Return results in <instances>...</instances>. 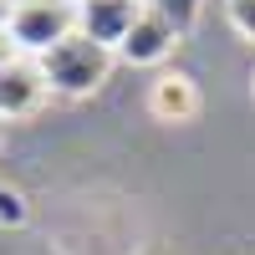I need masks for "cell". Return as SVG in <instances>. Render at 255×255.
I'll return each instance as SVG.
<instances>
[{"label":"cell","mask_w":255,"mask_h":255,"mask_svg":"<svg viewBox=\"0 0 255 255\" xmlns=\"http://www.w3.org/2000/svg\"><path fill=\"white\" fill-rule=\"evenodd\" d=\"M41 67V82H46V92H61V97H92L102 82L113 72V51L87 41L82 31H72L67 41H56L46 56H36Z\"/></svg>","instance_id":"cell-1"},{"label":"cell","mask_w":255,"mask_h":255,"mask_svg":"<svg viewBox=\"0 0 255 255\" xmlns=\"http://www.w3.org/2000/svg\"><path fill=\"white\" fill-rule=\"evenodd\" d=\"M5 31L20 56H46L56 41H67L77 31V5H67V0H15Z\"/></svg>","instance_id":"cell-2"},{"label":"cell","mask_w":255,"mask_h":255,"mask_svg":"<svg viewBox=\"0 0 255 255\" xmlns=\"http://www.w3.org/2000/svg\"><path fill=\"white\" fill-rule=\"evenodd\" d=\"M138 15H143V0H82L77 5V31L118 56V46L128 41Z\"/></svg>","instance_id":"cell-3"},{"label":"cell","mask_w":255,"mask_h":255,"mask_svg":"<svg viewBox=\"0 0 255 255\" xmlns=\"http://www.w3.org/2000/svg\"><path fill=\"white\" fill-rule=\"evenodd\" d=\"M179 41H184V36L168 26L158 10H148V5H143V15L133 20V31H128V41L118 46V56L128 61V67H163V61L174 56Z\"/></svg>","instance_id":"cell-4"},{"label":"cell","mask_w":255,"mask_h":255,"mask_svg":"<svg viewBox=\"0 0 255 255\" xmlns=\"http://www.w3.org/2000/svg\"><path fill=\"white\" fill-rule=\"evenodd\" d=\"M148 113L158 123H194L199 118V87L189 72H158L148 82Z\"/></svg>","instance_id":"cell-5"},{"label":"cell","mask_w":255,"mask_h":255,"mask_svg":"<svg viewBox=\"0 0 255 255\" xmlns=\"http://www.w3.org/2000/svg\"><path fill=\"white\" fill-rule=\"evenodd\" d=\"M41 102H46V82H41V67L36 61H10L5 72H0V118H31Z\"/></svg>","instance_id":"cell-6"},{"label":"cell","mask_w":255,"mask_h":255,"mask_svg":"<svg viewBox=\"0 0 255 255\" xmlns=\"http://www.w3.org/2000/svg\"><path fill=\"white\" fill-rule=\"evenodd\" d=\"M199 5H204V0H148V10H158L168 26L179 31V36H184V31L199 20Z\"/></svg>","instance_id":"cell-7"},{"label":"cell","mask_w":255,"mask_h":255,"mask_svg":"<svg viewBox=\"0 0 255 255\" xmlns=\"http://www.w3.org/2000/svg\"><path fill=\"white\" fill-rule=\"evenodd\" d=\"M225 15L235 26V36L255 46V0H225Z\"/></svg>","instance_id":"cell-8"},{"label":"cell","mask_w":255,"mask_h":255,"mask_svg":"<svg viewBox=\"0 0 255 255\" xmlns=\"http://www.w3.org/2000/svg\"><path fill=\"white\" fill-rule=\"evenodd\" d=\"M10 61H20V51H15V41H10V31H0V72H5Z\"/></svg>","instance_id":"cell-9"},{"label":"cell","mask_w":255,"mask_h":255,"mask_svg":"<svg viewBox=\"0 0 255 255\" xmlns=\"http://www.w3.org/2000/svg\"><path fill=\"white\" fill-rule=\"evenodd\" d=\"M10 5H15V0H0V31L10 26Z\"/></svg>","instance_id":"cell-10"},{"label":"cell","mask_w":255,"mask_h":255,"mask_svg":"<svg viewBox=\"0 0 255 255\" xmlns=\"http://www.w3.org/2000/svg\"><path fill=\"white\" fill-rule=\"evenodd\" d=\"M250 92H255V72H250Z\"/></svg>","instance_id":"cell-11"},{"label":"cell","mask_w":255,"mask_h":255,"mask_svg":"<svg viewBox=\"0 0 255 255\" xmlns=\"http://www.w3.org/2000/svg\"><path fill=\"white\" fill-rule=\"evenodd\" d=\"M67 5H82V0H67Z\"/></svg>","instance_id":"cell-12"},{"label":"cell","mask_w":255,"mask_h":255,"mask_svg":"<svg viewBox=\"0 0 255 255\" xmlns=\"http://www.w3.org/2000/svg\"><path fill=\"white\" fill-rule=\"evenodd\" d=\"M143 5H148V0H143Z\"/></svg>","instance_id":"cell-13"}]
</instances>
